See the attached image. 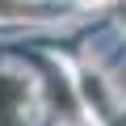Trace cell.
I'll use <instances>...</instances> for the list:
<instances>
[{"label":"cell","mask_w":126,"mask_h":126,"mask_svg":"<svg viewBox=\"0 0 126 126\" xmlns=\"http://www.w3.org/2000/svg\"><path fill=\"white\" fill-rule=\"evenodd\" d=\"M88 4H105V0H88Z\"/></svg>","instance_id":"1"}]
</instances>
